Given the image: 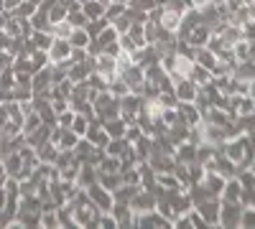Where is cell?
I'll return each mask as SVG.
<instances>
[{"label": "cell", "mask_w": 255, "mask_h": 229, "mask_svg": "<svg viewBox=\"0 0 255 229\" xmlns=\"http://www.w3.org/2000/svg\"><path fill=\"white\" fill-rule=\"evenodd\" d=\"M92 107H95V115L102 117V120H113L120 115V97H115L110 89H105L97 94V99L92 102Z\"/></svg>", "instance_id": "cell-1"}, {"label": "cell", "mask_w": 255, "mask_h": 229, "mask_svg": "<svg viewBox=\"0 0 255 229\" xmlns=\"http://www.w3.org/2000/svg\"><path fill=\"white\" fill-rule=\"evenodd\" d=\"M87 196H90V201L97 206L100 212H110V209H113V204H115L113 191H108L100 181H97V183H92V186H87Z\"/></svg>", "instance_id": "cell-2"}, {"label": "cell", "mask_w": 255, "mask_h": 229, "mask_svg": "<svg viewBox=\"0 0 255 229\" xmlns=\"http://www.w3.org/2000/svg\"><path fill=\"white\" fill-rule=\"evenodd\" d=\"M51 72H49V64L41 67L31 74V89H33V97H49L51 94ZM51 99V97H49Z\"/></svg>", "instance_id": "cell-3"}, {"label": "cell", "mask_w": 255, "mask_h": 229, "mask_svg": "<svg viewBox=\"0 0 255 229\" xmlns=\"http://www.w3.org/2000/svg\"><path fill=\"white\" fill-rule=\"evenodd\" d=\"M140 105H143V97L128 92L120 97V117L125 122H135V117L140 115Z\"/></svg>", "instance_id": "cell-4"}, {"label": "cell", "mask_w": 255, "mask_h": 229, "mask_svg": "<svg viewBox=\"0 0 255 229\" xmlns=\"http://www.w3.org/2000/svg\"><path fill=\"white\" fill-rule=\"evenodd\" d=\"M100 214H102V212L97 209V206H95L92 201L74 206V222H77V227H97Z\"/></svg>", "instance_id": "cell-5"}, {"label": "cell", "mask_w": 255, "mask_h": 229, "mask_svg": "<svg viewBox=\"0 0 255 229\" xmlns=\"http://www.w3.org/2000/svg\"><path fill=\"white\" fill-rule=\"evenodd\" d=\"M77 140H79V135L72 128H61V125H54L51 128V143L59 151H72L77 145Z\"/></svg>", "instance_id": "cell-6"}, {"label": "cell", "mask_w": 255, "mask_h": 229, "mask_svg": "<svg viewBox=\"0 0 255 229\" xmlns=\"http://www.w3.org/2000/svg\"><path fill=\"white\" fill-rule=\"evenodd\" d=\"M110 212H113L118 227H133V222H135V212H133L130 201H118V199H115V204H113V209H110Z\"/></svg>", "instance_id": "cell-7"}, {"label": "cell", "mask_w": 255, "mask_h": 229, "mask_svg": "<svg viewBox=\"0 0 255 229\" xmlns=\"http://www.w3.org/2000/svg\"><path fill=\"white\" fill-rule=\"evenodd\" d=\"M95 72L100 74V76H105L108 81H113L115 76H118V72H115V56H110V54H97L95 56Z\"/></svg>", "instance_id": "cell-8"}, {"label": "cell", "mask_w": 255, "mask_h": 229, "mask_svg": "<svg viewBox=\"0 0 255 229\" xmlns=\"http://www.w3.org/2000/svg\"><path fill=\"white\" fill-rule=\"evenodd\" d=\"M158 26H161V28H166V31H171V33H176V31H179V26H181V13H179V10H174V8H163V5H161Z\"/></svg>", "instance_id": "cell-9"}, {"label": "cell", "mask_w": 255, "mask_h": 229, "mask_svg": "<svg viewBox=\"0 0 255 229\" xmlns=\"http://www.w3.org/2000/svg\"><path fill=\"white\" fill-rule=\"evenodd\" d=\"M46 54H49V61H51V64H56V61L69 59V54H72V44H69L67 38H54V44H51V49H49Z\"/></svg>", "instance_id": "cell-10"}, {"label": "cell", "mask_w": 255, "mask_h": 229, "mask_svg": "<svg viewBox=\"0 0 255 229\" xmlns=\"http://www.w3.org/2000/svg\"><path fill=\"white\" fill-rule=\"evenodd\" d=\"M174 92L179 97V102H194L197 97V84L191 79H176L174 81Z\"/></svg>", "instance_id": "cell-11"}, {"label": "cell", "mask_w": 255, "mask_h": 229, "mask_svg": "<svg viewBox=\"0 0 255 229\" xmlns=\"http://www.w3.org/2000/svg\"><path fill=\"white\" fill-rule=\"evenodd\" d=\"M51 128H54V125L41 122V125H38V128H36L31 135H26V140H28V145H31L33 151H36V148H41L44 143H49V140H51Z\"/></svg>", "instance_id": "cell-12"}, {"label": "cell", "mask_w": 255, "mask_h": 229, "mask_svg": "<svg viewBox=\"0 0 255 229\" xmlns=\"http://www.w3.org/2000/svg\"><path fill=\"white\" fill-rule=\"evenodd\" d=\"M92 183H97V165L82 163V165H79V173H77V186L87 189V186H92Z\"/></svg>", "instance_id": "cell-13"}, {"label": "cell", "mask_w": 255, "mask_h": 229, "mask_svg": "<svg viewBox=\"0 0 255 229\" xmlns=\"http://www.w3.org/2000/svg\"><path fill=\"white\" fill-rule=\"evenodd\" d=\"M56 155H59V148L49 140V143H44L41 148H36V158H38V163H54L56 160Z\"/></svg>", "instance_id": "cell-14"}, {"label": "cell", "mask_w": 255, "mask_h": 229, "mask_svg": "<svg viewBox=\"0 0 255 229\" xmlns=\"http://www.w3.org/2000/svg\"><path fill=\"white\" fill-rule=\"evenodd\" d=\"M31 41H33L36 49L49 51L51 44H54V33H51V31H33V33H31Z\"/></svg>", "instance_id": "cell-15"}, {"label": "cell", "mask_w": 255, "mask_h": 229, "mask_svg": "<svg viewBox=\"0 0 255 229\" xmlns=\"http://www.w3.org/2000/svg\"><path fill=\"white\" fill-rule=\"evenodd\" d=\"M125 120L118 115V117H113V120H105V130H108V135L110 138H123L125 135Z\"/></svg>", "instance_id": "cell-16"}, {"label": "cell", "mask_w": 255, "mask_h": 229, "mask_svg": "<svg viewBox=\"0 0 255 229\" xmlns=\"http://www.w3.org/2000/svg\"><path fill=\"white\" fill-rule=\"evenodd\" d=\"M186 44H189L191 49H202V46L207 44V28H204V26H197L194 31L186 36Z\"/></svg>", "instance_id": "cell-17"}, {"label": "cell", "mask_w": 255, "mask_h": 229, "mask_svg": "<svg viewBox=\"0 0 255 229\" xmlns=\"http://www.w3.org/2000/svg\"><path fill=\"white\" fill-rule=\"evenodd\" d=\"M67 41H69L72 46L87 49V44H90V33H87V28H72V33H69Z\"/></svg>", "instance_id": "cell-18"}, {"label": "cell", "mask_w": 255, "mask_h": 229, "mask_svg": "<svg viewBox=\"0 0 255 229\" xmlns=\"http://www.w3.org/2000/svg\"><path fill=\"white\" fill-rule=\"evenodd\" d=\"M97 181H100L108 191H115L118 186L123 183V176H120V173H100V171H97Z\"/></svg>", "instance_id": "cell-19"}, {"label": "cell", "mask_w": 255, "mask_h": 229, "mask_svg": "<svg viewBox=\"0 0 255 229\" xmlns=\"http://www.w3.org/2000/svg\"><path fill=\"white\" fill-rule=\"evenodd\" d=\"M82 10H84V15L92 20V18L105 15V3H100V0H87V3H82Z\"/></svg>", "instance_id": "cell-20"}, {"label": "cell", "mask_w": 255, "mask_h": 229, "mask_svg": "<svg viewBox=\"0 0 255 229\" xmlns=\"http://www.w3.org/2000/svg\"><path fill=\"white\" fill-rule=\"evenodd\" d=\"M41 125V117H38V112H28L26 117H23V122H20V133L23 135H31L36 128Z\"/></svg>", "instance_id": "cell-21"}, {"label": "cell", "mask_w": 255, "mask_h": 229, "mask_svg": "<svg viewBox=\"0 0 255 229\" xmlns=\"http://www.w3.org/2000/svg\"><path fill=\"white\" fill-rule=\"evenodd\" d=\"M125 145H128V140H125V138H110V140H108V145H105V153L120 158V153L125 151Z\"/></svg>", "instance_id": "cell-22"}, {"label": "cell", "mask_w": 255, "mask_h": 229, "mask_svg": "<svg viewBox=\"0 0 255 229\" xmlns=\"http://www.w3.org/2000/svg\"><path fill=\"white\" fill-rule=\"evenodd\" d=\"M105 26H110V20L105 18V15H100V18H92V20H90V23L84 26V28H87L90 38H97V36H100V31H102Z\"/></svg>", "instance_id": "cell-23"}, {"label": "cell", "mask_w": 255, "mask_h": 229, "mask_svg": "<svg viewBox=\"0 0 255 229\" xmlns=\"http://www.w3.org/2000/svg\"><path fill=\"white\" fill-rule=\"evenodd\" d=\"M72 23H69V20L67 18H64V20H59V23H51V33H54V38H69V33H72Z\"/></svg>", "instance_id": "cell-24"}, {"label": "cell", "mask_w": 255, "mask_h": 229, "mask_svg": "<svg viewBox=\"0 0 255 229\" xmlns=\"http://www.w3.org/2000/svg\"><path fill=\"white\" fill-rule=\"evenodd\" d=\"M123 13H125V3H120V0H110V3H105V18H108V20H115Z\"/></svg>", "instance_id": "cell-25"}, {"label": "cell", "mask_w": 255, "mask_h": 229, "mask_svg": "<svg viewBox=\"0 0 255 229\" xmlns=\"http://www.w3.org/2000/svg\"><path fill=\"white\" fill-rule=\"evenodd\" d=\"M67 20H69V23H72L74 28H84V26L90 23V18L84 15V10H82V8H77V10H69V13H67Z\"/></svg>", "instance_id": "cell-26"}, {"label": "cell", "mask_w": 255, "mask_h": 229, "mask_svg": "<svg viewBox=\"0 0 255 229\" xmlns=\"http://www.w3.org/2000/svg\"><path fill=\"white\" fill-rule=\"evenodd\" d=\"M143 33H145L148 44H153V41L161 36V26L156 23V20H145V23H143Z\"/></svg>", "instance_id": "cell-27"}, {"label": "cell", "mask_w": 255, "mask_h": 229, "mask_svg": "<svg viewBox=\"0 0 255 229\" xmlns=\"http://www.w3.org/2000/svg\"><path fill=\"white\" fill-rule=\"evenodd\" d=\"M123 183H130V186H140V173H138V165H130V168L120 171Z\"/></svg>", "instance_id": "cell-28"}, {"label": "cell", "mask_w": 255, "mask_h": 229, "mask_svg": "<svg viewBox=\"0 0 255 229\" xmlns=\"http://www.w3.org/2000/svg\"><path fill=\"white\" fill-rule=\"evenodd\" d=\"M87 125H90V117H84V115H77L74 112V122H72V130L79 135V138H84V133H87Z\"/></svg>", "instance_id": "cell-29"}, {"label": "cell", "mask_w": 255, "mask_h": 229, "mask_svg": "<svg viewBox=\"0 0 255 229\" xmlns=\"http://www.w3.org/2000/svg\"><path fill=\"white\" fill-rule=\"evenodd\" d=\"M128 5L135 10H143V13H151L158 5V0H128Z\"/></svg>", "instance_id": "cell-30"}, {"label": "cell", "mask_w": 255, "mask_h": 229, "mask_svg": "<svg viewBox=\"0 0 255 229\" xmlns=\"http://www.w3.org/2000/svg\"><path fill=\"white\" fill-rule=\"evenodd\" d=\"M115 97H123V94H128V92H130V89H128V84H125V79L123 76H115L113 81H110V87H108Z\"/></svg>", "instance_id": "cell-31"}, {"label": "cell", "mask_w": 255, "mask_h": 229, "mask_svg": "<svg viewBox=\"0 0 255 229\" xmlns=\"http://www.w3.org/2000/svg\"><path fill=\"white\" fill-rule=\"evenodd\" d=\"M67 8H64V5H59V3H54L51 8H49V20H51V23H59V20H64V18H67Z\"/></svg>", "instance_id": "cell-32"}, {"label": "cell", "mask_w": 255, "mask_h": 229, "mask_svg": "<svg viewBox=\"0 0 255 229\" xmlns=\"http://www.w3.org/2000/svg\"><path fill=\"white\" fill-rule=\"evenodd\" d=\"M118 36H120V33H118V31H115V26L110 23V26H105V28L100 31V36H97V38L102 41V44H113V41H118Z\"/></svg>", "instance_id": "cell-33"}, {"label": "cell", "mask_w": 255, "mask_h": 229, "mask_svg": "<svg viewBox=\"0 0 255 229\" xmlns=\"http://www.w3.org/2000/svg\"><path fill=\"white\" fill-rule=\"evenodd\" d=\"M41 227H59L56 209H46V212H41Z\"/></svg>", "instance_id": "cell-34"}, {"label": "cell", "mask_w": 255, "mask_h": 229, "mask_svg": "<svg viewBox=\"0 0 255 229\" xmlns=\"http://www.w3.org/2000/svg\"><path fill=\"white\" fill-rule=\"evenodd\" d=\"M110 23L115 26V31L118 33H128V31H130V20H128V15L123 13V15H118L115 20H110Z\"/></svg>", "instance_id": "cell-35"}, {"label": "cell", "mask_w": 255, "mask_h": 229, "mask_svg": "<svg viewBox=\"0 0 255 229\" xmlns=\"http://www.w3.org/2000/svg\"><path fill=\"white\" fill-rule=\"evenodd\" d=\"M118 44H120V51H128V54L135 49V41L130 38V33H120L118 36Z\"/></svg>", "instance_id": "cell-36"}, {"label": "cell", "mask_w": 255, "mask_h": 229, "mask_svg": "<svg viewBox=\"0 0 255 229\" xmlns=\"http://www.w3.org/2000/svg\"><path fill=\"white\" fill-rule=\"evenodd\" d=\"M74 122V110H64L61 115H56V125H61V128H72Z\"/></svg>", "instance_id": "cell-37"}, {"label": "cell", "mask_w": 255, "mask_h": 229, "mask_svg": "<svg viewBox=\"0 0 255 229\" xmlns=\"http://www.w3.org/2000/svg\"><path fill=\"white\" fill-rule=\"evenodd\" d=\"M97 227H105V229H113V227H118V222H115L113 212H102V214H100V222H97Z\"/></svg>", "instance_id": "cell-38"}, {"label": "cell", "mask_w": 255, "mask_h": 229, "mask_svg": "<svg viewBox=\"0 0 255 229\" xmlns=\"http://www.w3.org/2000/svg\"><path fill=\"white\" fill-rule=\"evenodd\" d=\"M18 20H20V36H23V38H31V33H33L31 18H18Z\"/></svg>", "instance_id": "cell-39"}, {"label": "cell", "mask_w": 255, "mask_h": 229, "mask_svg": "<svg viewBox=\"0 0 255 229\" xmlns=\"http://www.w3.org/2000/svg\"><path fill=\"white\" fill-rule=\"evenodd\" d=\"M90 54H87V49H79V46H72V54H69V59L74 61V64H77V61H84V59H87Z\"/></svg>", "instance_id": "cell-40"}, {"label": "cell", "mask_w": 255, "mask_h": 229, "mask_svg": "<svg viewBox=\"0 0 255 229\" xmlns=\"http://www.w3.org/2000/svg\"><path fill=\"white\" fill-rule=\"evenodd\" d=\"M102 51H105V54H110V56H118V54H120V44H118V41H113V44H105Z\"/></svg>", "instance_id": "cell-41"}, {"label": "cell", "mask_w": 255, "mask_h": 229, "mask_svg": "<svg viewBox=\"0 0 255 229\" xmlns=\"http://www.w3.org/2000/svg\"><path fill=\"white\" fill-rule=\"evenodd\" d=\"M56 3H59V5H64L67 10H77V8H82V5L77 3V0H56Z\"/></svg>", "instance_id": "cell-42"}, {"label": "cell", "mask_w": 255, "mask_h": 229, "mask_svg": "<svg viewBox=\"0 0 255 229\" xmlns=\"http://www.w3.org/2000/svg\"><path fill=\"white\" fill-rule=\"evenodd\" d=\"M8 44H10V36H8L5 31H0V51H5Z\"/></svg>", "instance_id": "cell-43"}, {"label": "cell", "mask_w": 255, "mask_h": 229, "mask_svg": "<svg viewBox=\"0 0 255 229\" xmlns=\"http://www.w3.org/2000/svg\"><path fill=\"white\" fill-rule=\"evenodd\" d=\"M5 181H8V171H5L3 158H0V186H5Z\"/></svg>", "instance_id": "cell-44"}, {"label": "cell", "mask_w": 255, "mask_h": 229, "mask_svg": "<svg viewBox=\"0 0 255 229\" xmlns=\"http://www.w3.org/2000/svg\"><path fill=\"white\" fill-rule=\"evenodd\" d=\"M77 3H79V5H82V3H87V0H77Z\"/></svg>", "instance_id": "cell-45"}, {"label": "cell", "mask_w": 255, "mask_h": 229, "mask_svg": "<svg viewBox=\"0 0 255 229\" xmlns=\"http://www.w3.org/2000/svg\"><path fill=\"white\" fill-rule=\"evenodd\" d=\"M100 3H110V0H100Z\"/></svg>", "instance_id": "cell-46"}, {"label": "cell", "mask_w": 255, "mask_h": 229, "mask_svg": "<svg viewBox=\"0 0 255 229\" xmlns=\"http://www.w3.org/2000/svg\"><path fill=\"white\" fill-rule=\"evenodd\" d=\"M120 3H125V5H128V0H120Z\"/></svg>", "instance_id": "cell-47"}]
</instances>
